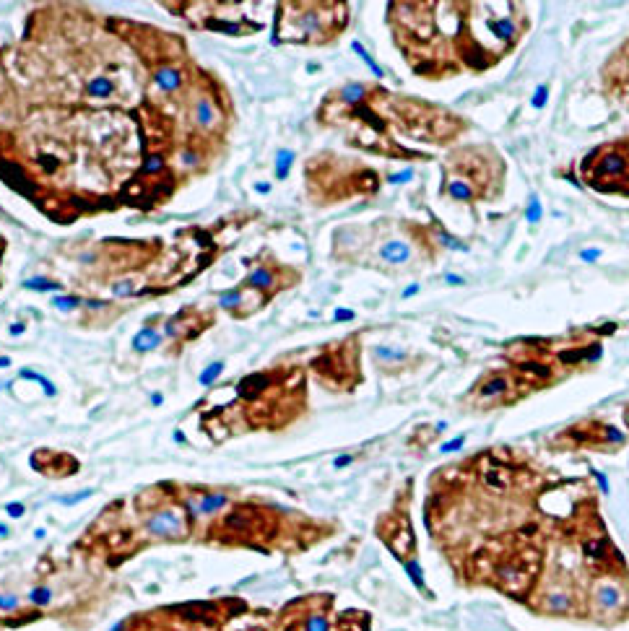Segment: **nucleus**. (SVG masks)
Segmentation results:
<instances>
[{"mask_svg": "<svg viewBox=\"0 0 629 631\" xmlns=\"http://www.w3.org/2000/svg\"><path fill=\"white\" fill-rule=\"evenodd\" d=\"M5 533H8V530H5V527L0 525V535H5Z\"/></svg>", "mask_w": 629, "mask_h": 631, "instance_id": "cd10ccee", "label": "nucleus"}, {"mask_svg": "<svg viewBox=\"0 0 629 631\" xmlns=\"http://www.w3.org/2000/svg\"><path fill=\"white\" fill-rule=\"evenodd\" d=\"M8 364H11V362H8V359H5V356H3V359H0V366H8Z\"/></svg>", "mask_w": 629, "mask_h": 631, "instance_id": "bb28decb", "label": "nucleus"}, {"mask_svg": "<svg viewBox=\"0 0 629 631\" xmlns=\"http://www.w3.org/2000/svg\"><path fill=\"white\" fill-rule=\"evenodd\" d=\"M265 613H268V608L263 610L261 616H255V619L250 621L247 626H242V629H237V631H265V629H263V619H265Z\"/></svg>", "mask_w": 629, "mask_h": 631, "instance_id": "393cba45", "label": "nucleus"}, {"mask_svg": "<svg viewBox=\"0 0 629 631\" xmlns=\"http://www.w3.org/2000/svg\"><path fill=\"white\" fill-rule=\"evenodd\" d=\"M318 122L344 128L349 125L346 140L369 153H382L388 159H416L406 148V138L424 140L434 146H448L458 138L468 122L452 115L450 109L429 104L424 99H411L372 86L367 99L356 107H335L322 102L318 109Z\"/></svg>", "mask_w": 629, "mask_h": 631, "instance_id": "7ed1b4c3", "label": "nucleus"}, {"mask_svg": "<svg viewBox=\"0 0 629 631\" xmlns=\"http://www.w3.org/2000/svg\"><path fill=\"white\" fill-rule=\"evenodd\" d=\"M221 372H224V364L216 362L214 366H211V369H206V372L201 374V385H206V387L214 385V379H216V377H219Z\"/></svg>", "mask_w": 629, "mask_h": 631, "instance_id": "4be33fe9", "label": "nucleus"}, {"mask_svg": "<svg viewBox=\"0 0 629 631\" xmlns=\"http://www.w3.org/2000/svg\"><path fill=\"white\" fill-rule=\"evenodd\" d=\"M533 382L520 374V379H515L510 372H492L484 379H478L476 387L468 392V397H476L481 406H512L518 397H525L533 390Z\"/></svg>", "mask_w": 629, "mask_h": 631, "instance_id": "dca6fc26", "label": "nucleus"}, {"mask_svg": "<svg viewBox=\"0 0 629 631\" xmlns=\"http://www.w3.org/2000/svg\"><path fill=\"white\" fill-rule=\"evenodd\" d=\"M338 525L263 499H234L201 527L195 540L261 553H305L335 535Z\"/></svg>", "mask_w": 629, "mask_h": 631, "instance_id": "39448f33", "label": "nucleus"}, {"mask_svg": "<svg viewBox=\"0 0 629 631\" xmlns=\"http://www.w3.org/2000/svg\"><path fill=\"white\" fill-rule=\"evenodd\" d=\"M120 507L131 514V522L122 520L112 507L96 517L89 533L78 540V549L102 556L109 566H118L135 556L141 549L154 543H188L195 540V525L185 504L179 499L177 480L154 483L138 491L133 499H118Z\"/></svg>", "mask_w": 629, "mask_h": 631, "instance_id": "20e7f679", "label": "nucleus"}, {"mask_svg": "<svg viewBox=\"0 0 629 631\" xmlns=\"http://www.w3.org/2000/svg\"><path fill=\"white\" fill-rule=\"evenodd\" d=\"M291 162H294V153H289V151L278 153V159H276V166H278V177L286 175V169H289V164H291Z\"/></svg>", "mask_w": 629, "mask_h": 631, "instance_id": "5701e85b", "label": "nucleus"}, {"mask_svg": "<svg viewBox=\"0 0 629 631\" xmlns=\"http://www.w3.org/2000/svg\"><path fill=\"white\" fill-rule=\"evenodd\" d=\"M505 190V159L494 146H458L442 164V198L474 208L476 203L497 200Z\"/></svg>", "mask_w": 629, "mask_h": 631, "instance_id": "6e6552de", "label": "nucleus"}, {"mask_svg": "<svg viewBox=\"0 0 629 631\" xmlns=\"http://www.w3.org/2000/svg\"><path fill=\"white\" fill-rule=\"evenodd\" d=\"M601 81H604L606 93L624 109H629V39L601 68Z\"/></svg>", "mask_w": 629, "mask_h": 631, "instance_id": "a211bd4d", "label": "nucleus"}, {"mask_svg": "<svg viewBox=\"0 0 629 631\" xmlns=\"http://www.w3.org/2000/svg\"><path fill=\"white\" fill-rule=\"evenodd\" d=\"M234 416L224 426H237L234 434L252 429H284L305 413V372L274 369L245 377L237 385Z\"/></svg>", "mask_w": 629, "mask_h": 631, "instance_id": "423d86ee", "label": "nucleus"}, {"mask_svg": "<svg viewBox=\"0 0 629 631\" xmlns=\"http://www.w3.org/2000/svg\"><path fill=\"white\" fill-rule=\"evenodd\" d=\"M261 610L263 608H252L242 597L192 600L138 610L120 621L112 631H232V623L258 616Z\"/></svg>", "mask_w": 629, "mask_h": 631, "instance_id": "0eeeda50", "label": "nucleus"}, {"mask_svg": "<svg viewBox=\"0 0 629 631\" xmlns=\"http://www.w3.org/2000/svg\"><path fill=\"white\" fill-rule=\"evenodd\" d=\"M388 23L408 68L427 81L494 68L531 26L518 3H390Z\"/></svg>", "mask_w": 629, "mask_h": 631, "instance_id": "f03ea898", "label": "nucleus"}, {"mask_svg": "<svg viewBox=\"0 0 629 631\" xmlns=\"http://www.w3.org/2000/svg\"><path fill=\"white\" fill-rule=\"evenodd\" d=\"M414 483L406 480V486L393 499V507L388 512L380 514L375 533L382 543L390 549V553L401 561L406 572L411 574L421 590H424V579H421V566H419V549H416L414 522H411V496H414Z\"/></svg>", "mask_w": 629, "mask_h": 631, "instance_id": "f8f14e48", "label": "nucleus"}, {"mask_svg": "<svg viewBox=\"0 0 629 631\" xmlns=\"http://www.w3.org/2000/svg\"><path fill=\"white\" fill-rule=\"evenodd\" d=\"M250 299H247V289L245 286H237V289H232V291H224L221 296H219V307L221 309H226L232 317H237V320H242V317H250L255 315L252 312V307H250Z\"/></svg>", "mask_w": 629, "mask_h": 631, "instance_id": "6ab92c4d", "label": "nucleus"}, {"mask_svg": "<svg viewBox=\"0 0 629 631\" xmlns=\"http://www.w3.org/2000/svg\"><path fill=\"white\" fill-rule=\"evenodd\" d=\"M247 278H245V289L261 294V299L265 304L274 299L278 291H284L289 286H294L299 280V270L289 268L284 263H278L271 252H263L255 260H247Z\"/></svg>", "mask_w": 629, "mask_h": 631, "instance_id": "4468645a", "label": "nucleus"}, {"mask_svg": "<svg viewBox=\"0 0 629 631\" xmlns=\"http://www.w3.org/2000/svg\"><path fill=\"white\" fill-rule=\"evenodd\" d=\"M8 512H11L13 517H19V514H24V507H21V504H11V507H8Z\"/></svg>", "mask_w": 629, "mask_h": 631, "instance_id": "a878e982", "label": "nucleus"}, {"mask_svg": "<svg viewBox=\"0 0 629 631\" xmlns=\"http://www.w3.org/2000/svg\"><path fill=\"white\" fill-rule=\"evenodd\" d=\"M557 444L554 450H598V452H617L619 447L627 444V436L614 429L611 423H601V421H585V423H575L567 432L557 434Z\"/></svg>", "mask_w": 629, "mask_h": 631, "instance_id": "2eb2a0df", "label": "nucleus"}, {"mask_svg": "<svg viewBox=\"0 0 629 631\" xmlns=\"http://www.w3.org/2000/svg\"><path fill=\"white\" fill-rule=\"evenodd\" d=\"M83 299H76V296H55V307L63 309V312H71L76 307H81Z\"/></svg>", "mask_w": 629, "mask_h": 631, "instance_id": "412c9836", "label": "nucleus"}, {"mask_svg": "<svg viewBox=\"0 0 629 631\" xmlns=\"http://www.w3.org/2000/svg\"><path fill=\"white\" fill-rule=\"evenodd\" d=\"M424 525L452 579L533 616L588 623L601 579L629 572L588 478L489 447L429 476Z\"/></svg>", "mask_w": 629, "mask_h": 631, "instance_id": "f257e3e1", "label": "nucleus"}, {"mask_svg": "<svg viewBox=\"0 0 629 631\" xmlns=\"http://www.w3.org/2000/svg\"><path fill=\"white\" fill-rule=\"evenodd\" d=\"M265 631H372V613L338 608L333 593H307L286 600L263 619Z\"/></svg>", "mask_w": 629, "mask_h": 631, "instance_id": "1a4fd4ad", "label": "nucleus"}, {"mask_svg": "<svg viewBox=\"0 0 629 631\" xmlns=\"http://www.w3.org/2000/svg\"><path fill=\"white\" fill-rule=\"evenodd\" d=\"M349 26L346 3H278L274 42L331 45Z\"/></svg>", "mask_w": 629, "mask_h": 631, "instance_id": "9d476101", "label": "nucleus"}, {"mask_svg": "<svg viewBox=\"0 0 629 631\" xmlns=\"http://www.w3.org/2000/svg\"><path fill=\"white\" fill-rule=\"evenodd\" d=\"M375 229V239H377V250L372 252V268L380 270H401L408 268L414 263V255L419 250H414V236H401L395 232H385V223L372 226ZM416 229V226H414Z\"/></svg>", "mask_w": 629, "mask_h": 631, "instance_id": "f3484780", "label": "nucleus"}, {"mask_svg": "<svg viewBox=\"0 0 629 631\" xmlns=\"http://www.w3.org/2000/svg\"><path fill=\"white\" fill-rule=\"evenodd\" d=\"M580 179L601 195L629 198V138L595 146L580 162Z\"/></svg>", "mask_w": 629, "mask_h": 631, "instance_id": "ddd939ff", "label": "nucleus"}, {"mask_svg": "<svg viewBox=\"0 0 629 631\" xmlns=\"http://www.w3.org/2000/svg\"><path fill=\"white\" fill-rule=\"evenodd\" d=\"M182 107H185L190 138L206 140V143H224L232 107L221 83L211 73L195 68L188 89L182 93Z\"/></svg>", "mask_w": 629, "mask_h": 631, "instance_id": "9b49d317", "label": "nucleus"}, {"mask_svg": "<svg viewBox=\"0 0 629 631\" xmlns=\"http://www.w3.org/2000/svg\"><path fill=\"white\" fill-rule=\"evenodd\" d=\"M24 286H26V289H36V291H49V289H60L58 283H45V280H39V278L26 280Z\"/></svg>", "mask_w": 629, "mask_h": 631, "instance_id": "b1692460", "label": "nucleus"}, {"mask_svg": "<svg viewBox=\"0 0 629 631\" xmlns=\"http://www.w3.org/2000/svg\"><path fill=\"white\" fill-rule=\"evenodd\" d=\"M159 343H162V333H156L151 325L143 327L141 333L133 338V346H135V351H154Z\"/></svg>", "mask_w": 629, "mask_h": 631, "instance_id": "aec40b11", "label": "nucleus"}]
</instances>
